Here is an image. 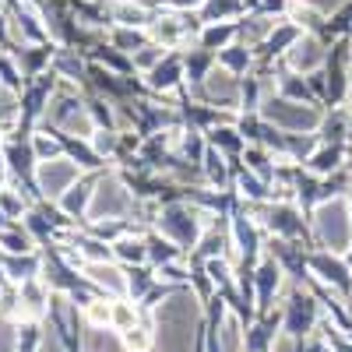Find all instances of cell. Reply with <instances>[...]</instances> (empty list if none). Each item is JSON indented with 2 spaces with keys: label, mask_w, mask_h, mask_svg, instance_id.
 Wrapping results in <instances>:
<instances>
[{
  "label": "cell",
  "mask_w": 352,
  "mask_h": 352,
  "mask_svg": "<svg viewBox=\"0 0 352 352\" xmlns=\"http://www.w3.org/2000/svg\"><path fill=\"white\" fill-rule=\"evenodd\" d=\"M116 247H120V254H124V257H131V261H141V257H144V247H141L138 240H120Z\"/></svg>",
  "instance_id": "obj_11"
},
{
  "label": "cell",
  "mask_w": 352,
  "mask_h": 352,
  "mask_svg": "<svg viewBox=\"0 0 352 352\" xmlns=\"http://www.w3.org/2000/svg\"><path fill=\"white\" fill-rule=\"evenodd\" d=\"M113 14H116V21H124V25H131V28H138V25L148 21L141 8H131V4H116V8H113Z\"/></svg>",
  "instance_id": "obj_5"
},
{
  "label": "cell",
  "mask_w": 352,
  "mask_h": 352,
  "mask_svg": "<svg viewBox=\"0 0 352 352\" xmlns=\"http://www.w3.org/2000/svg\"><path fill=\"white\" fill-rule=\"evenodd\" d=\"M173 81H176V67H173V64L155 67V74H152V85H155V88H169Z\"/></svg>",
  "instance_id": "obj_7"
},
{
  "label": "cell",
  "mask_w": 352,
  "mask_h": 352,
  "mask_svg": "<svg viewBox=\"0 0 352 352\" xmlns=\"http://www.w3.org/2000/svg\"><path fill=\"white\" fill-rule=\"evenodd\" d=\"M222 60H226V64H229L232 71H243V67L250 64V56H247V53H243L240 46H229V50L222 53Z\"/></svg>",
  "instance_id": "obj_6"
},
{
  "label": "cell",
  "mask_w": 352,
  "mask_h": 352,
  "mask_svg": "<svg viewBox=\"0 0 352 352\" xmlns=\"http://www.w3.org/2000/svg\"><path fill=\"white\" fill-rule=\"evenodd\" d=\"M88 272H92V278H96V282L109 285L113 292H124V289H127V282L120 278V272H116V268H106V264H92Z\"/></svg>",
  "instance_id": "obj_3"
},
{
  "label": "cell",
  "mask_w": 352,
  "mask_h": 352,
  "mask_svg": "<svg viewBox=\"0 0 352 352\" xmlns=\"http://www.w3.org/2000/svg\"><path fill=\"white\" fill-rule=\"evenodd\" d=\"M320 60H324V50H320V43L314 36H300L289 50V64L296 71H314V67H320Z\"/></svg>",
  "instance_id": "obj_1"
},
{
  "label": "cell",
  "mask_w": 352,
  "mask_h": 352,
  "mask_svg": "<svg viewBox=\"0 0 352 352\" xmlns=\"http://www.w3.org/2000/svg\"><path fill=\"white\" fill-rule=\"evenodd\" d=\"M208 85H212V96H215V99L232 102V96H236V85L229 81V74H226V71H215V74L208 78Z\"/></svg>",
  "instance_id": "obj_4"
},
{
  "label": "cell",
  "mask_w": 352,
  "mask_h": 352,
  "mask_svg": "<svg viewBox=\"0 0 352 352\" xmlns=\"http://www.w3.org/2000/svg\"><path fill=\"white\" fill-rule=\"evenodd\" d=\"M335 166H338V152H335V148L314 155V169H320V173H328V169H335Z\"/></svg>",
  "instance_id": "obj_9"
},
{
  "label": "cell",
  "mask_w": 352,
  "mask_h": 352,
  "mask_svg": "<svg viewBox=\"0 0 352 352\" xmlns=\"http://www.w3.org/2000/svg\"><path fill=\"white\" fill-rule=\"evenodd\" d=\"M229 32H232V28H208V32H204V46H208V50H215V46H222L226 39H229Z\"/></svg>",
  "instance_id": "obj_8"
},
{
  "label": "cell",
  "mask_w": 352,
  "mask_h": 352,
  "mask_svg": "<svg viewBox=\"0 0 352 352\" xmlns=\"http://www.w3.org/2000/svg\"><path fill=\"white\" fill-rule=\"evenodd\" d=\"M232 4H236V0H212V4H208V11H212V14H222V11H229Z\"/></svg>",
  "instance_id": "obj_16"
},
{
  "label": "cell",
  "mask_w": 352,
  "mask_h": 352,
  "mask_svg": "<svg viewBox=\"0 0 352 352\" xmlns=\"http://www.w3.org/2000/svg\"><path fill=\"white\" fill-rule=\"evenodd\" d=\"M113 144H116V138H113V134H99V138H96V148H99V152H109Z\"/></svg>",
  "instance_id": "obj_15"
},
{
  "label": "cell",
  "mask_w": 352,
  "mask_h": 352,
  "mask_svg": "<svg viewBox=\"0 0 352 352\" xmlns=\"http://www.w3.org/2000/svg\"><path fill=\"white\" fill-rule=\"evenodd\" d=\"M124 345H127L131 352H144V349H148V338H144L141 331H134V328H127V335H124Z\"/></svg>",
  "instance_id": "obj_10"
},
{
  "label": "cell",
  "mask_w": 352,
  "mask_h": 352,
  "mask_svg": "<svg viewBox=\"0 0 352 352\" xmlns=\"http://www.w3.org/2000/svg\"><path fill=\"white\" fill-rule=\"evenodd\" d=\"M88 317H92L96 324H106V320L113 317V310H109V303H92L88 307Z\"/></svg>",
  "instance_id": "obj_12"
},
{
  "label": "cell",
  "mask_w": 352,
  "mask_h": 352,
  "mask_svg": "<svg viewBox=\"0 0 352 352\" xmlns=\"http://www.w3.org/2000/svg\"><path fill=\"white\" fill-rule=\"evenodd\" d=\"M78 176V169H74V162H67V159H56V162H46L43 169H39V180H43V187H46V194H64V187Z\"/></svg>",
  "instance_id": "obj_2"
},
{
  "label": "cell",
  "mask_w": 352,
  "mask_h": 352,
  "mask_svg": "<svg viewBox=\"0 0 352 352\" xmlns=\"http://www.w3.org/2000/svg\"><path fill=\"white\" fill-rule=\"evenodd\" d=\"M208 272H212L215 282H229V268H226L222 261H212V264H208Z\"/></svg>",
  "instance_id": "obj_13"
},
{
  "label": "cell",
  "mask_w": 352,
  "mask_h": 352,
  "mask_svg": "<svg viewBox=\"0 0 352 352\" xmlns=\"http://www.w3.org/2000/svg\"><path fill=\"white\" fill-rule=\"evenodd\" d=\"M36 152L46 159V155H53V152H56V144H53V141H46V138H39V141H36Z\"/></svg>",
  "instance_id": "obj_14"
},
{
  "label": "cell",
  "mask_w": 352,
  "mask_h": 352,
  "mask_svg": "<svg viewBox=\"0 0 352 352\" xmlns=\"http://www.w3.org/2000/svg\"><path fill=\"white\" fill-rule=\"evenodd\" d=\"M173 4H180V8H187V4H190V8H194V4H201V0H173Z\"/></svg>",
  "instance_id": "obj_17"
}]
</instances>
